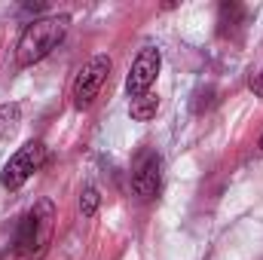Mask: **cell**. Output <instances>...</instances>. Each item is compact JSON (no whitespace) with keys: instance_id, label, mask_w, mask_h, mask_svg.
Listing matches in <instances>:
<instances>
[{"instance_id":"cell-1","label":"cell","mask_w":263,"mask_h":260,"mask_svg":"<svg viewBox=\"0 0 263 260\" xmlns=\"http://www.w3.org/2000/svg\"><path fill=\"white\" fill-rule=\"evenodd\" d=\"M67 28H70V15L59 12V15H46V18H34L15 46V65L18 67H34L43 62L52 49H59V43L65 40Z\"/></svg>"},{"instance_id":"cell-2","label":"cell","mask_w":263,"mask_h":260,"mask_svg":"<svg viewBox=\"0 0 263 260\" xmlns=\"http://www.w3.org/2000/svg\"><path fill=\"white\" fill-rule=\"evenodd\" d=\"M52 220H55V208L49 199H40L12 230V254L15 257H31L34 251H40L52 233Z\"/></svg>"},{"instance_id":"cell-3","label":"cell","mask_w":263,"mask_h":260,"mask_svg":"<svg viewBox=\"0 0 263 260\" xmlns=\"http://www.w3.org/2000/svg\"><path fill=\"white\" fill-rule=\"evenodd\" d=\"M46 159H49L46 144H43V141H28V144L18 147V150L9 156V162L3 165L0 184H3L6 190H18L31 175H37V172L46 165Z\"/></svg>"},{"instance_id":"cell-4","label":"cell","mask_w":263,"mask_h":260,"mask_svg":"<svg viewBox=\"0 0 263 260\" xmlns=\"http://www.w3.org/2000/svg\"><path fill=\"white\" fill-rule=\"evenodd\" d=\"M110 77V55H92L86 65L80 67V73L73 77V86H70V98H73V107L77 110H86L92 107V101L98 98L101 86L107 83Z\"/></svg>"},{"instance_id":"cell-5","label":"cell","mask_w":263,"mask_h":260,"mask_svg":"<svg viewBox=\"0 0 263 260\" xmlns=\"http://www.w3.org/2000/svg\"><path fill=\"white\" fill-rule=\"evenodd\" d=\"M159 184H162V159L153 147L141 150L135 156V165H132V193L138 196L141 202L153 199L159 193Z\"/></svg>"},{"instance_id":"cell-6","label":"cell","mask_w":263,"mask_h":260,"mask_svg":"<svg viewBox=\"0 0 263 260\" xmlns=\"http://www.w3.org/2000/svg\"><path fill=\"white\" fill-rule=\"evenodd\" d=\"M159 67H162V52H159L156 46H144V49L135 55V62H132V67H129V77H126V92H129V98H141V95L150 92V86H153L156 77H159Z\"/></svg>"},{"instance_id":"cell-7","label":"cell","mask_w":263,"mask_h":260,"mask_svg":"<svg viewBox=\"0 0 263 260\" xmlns=\"http://www.w3.org/2000/svg\"><path fill=\"white\" fill-rule=\"evenodd\" d=\"M245 18H248V9L242 6V3H220V9H217V31L223 34V37H233L242 25H245Z\"/></svg>"},{"instance_id":"cell-8","label":"cell","mask_w":263,"mask_h":260,"mask_svg":"<svg viewBox=\"0 0 263 260\" xmlns=\"http://www.w3.org/2000/svg\"><path fill=\"white\" fill-rule=\"evenodd\" d=\"M156 110H159V98L150 95V92L129 101V117L135 120V123H150V120L156 117Z\"/></svg>"},{"instance_id":"cell-9","label":"cell","mask_w":263,"mask_h":260,"mask_svg":"<svg viewBox=\"0 0 263 260\" xmlns=\"http://www.w3.org/2000/svg\"><path fill=\"white\" fill-rule=\"evenodd\" d=\"M18 123H22V104H15V101L0 104V138L3 141H9L18 132Z\"/></svg>"},{"instance_id":"cell-10","label":"cell","mask_w":263,"mask_h":260,"mask_svg":"<svg viewBox=\"0 0 263 260\" xmlns=\"http://www.w3.org/2000/svg\"><path fill=\"white\" fill-rule=\"evenodd\" d=\"M98 202H101V196L95 187H86L83 196H80V211H83V217H92L95 211H98Z\"/></svg>"},{"instance_id":"cell-11","label":"cell","mask_w":263,"mask_h":260,"mask_svg":"<svg viewBox=\"0 0 263 260\" xmlns=\"http://www.w3.org/2000/svg\"><path fill=\"white\" fill-rule=\"evenodd\" d=\"M248 89H251L257 98H263V67L254 73V77H251V80H248Z\"/></svg>"},{"instance_id":"cell-12","label":"cell","mask_w":263,"mask_h":260,"mask_svg":"<svg viewBox=\"0 0 263 260\" xmlns=\"http://www.w3.org/2000/svg\"><path fill=\"white\" fill-rule=\"evenodd\" d=\"M260 150H263V135H260Z\"/></svg>"}]
</instances>
